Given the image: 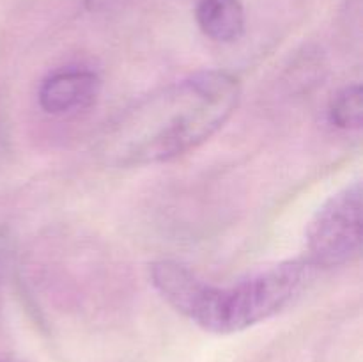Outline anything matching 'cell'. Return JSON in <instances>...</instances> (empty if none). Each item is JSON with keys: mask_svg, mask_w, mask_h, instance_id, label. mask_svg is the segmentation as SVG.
<instances>
[{"mask_svg": "<svg viewBox=\"0 0 363 362\" xmlns=\"http://www.w3.org/2000/svg\"><path fill=\"white\" fill-rule=\"evenodd\" d=\"M240 80L227 71H199L135 102L106 123L96 144L113 167L169 162L215 135L240 103Z\"/></svg>", "mask_w": 363, "mask_h": 362, "instance_id": "obj_1", "label": "cell"}, {"mask_svg": "<svg viewBox=\"0 0 363 362\" xmlns=\"http://www.w3.org/2000/svg\"><path fill=\"white\" fill-rule=\"evenodd\" d=\"M307 259L280 263L233 286L199 279L181 263H152V286L177 312L211 334H234L272 318L291 304L314 277Z\"/></svg>", "mask_w": 363, "mask_h": 362, "instance_id": "obj_2", "label": "cell"}, {"mask_svg": "<svg viewBox=\"0 0 363 362\" xmlns=\"http://www.w3.org/2000/svg\"><path fill=\"white\" fill-rule=\"evenodd\" d=\"M362 245V183L347 185L318 209L307 229V261L340 266L358 256Z\"/></svg>", "mask_w": 363, "mask_h": 362, "instance_id": "obj_3", "label": "cell"}, {"mask_svg": "<svg viewBox=\"0 0 363 362\" xmlns=\"http://www.w3.org/2000/svg\"><path fill=\"white\" fill-rule=\"evenodd\" d=\"M99 92L101 80L94 71L64 70L43 82L38 98L46 114L66 116L94 105Z\"/></svg>", "mask_w": 363, "mask_h": 362, "instance_id": "obj_4", "label": "cell"}, {"mask_svg": "<svg viewBox=\"0 0 363 362\" xmlns=\"http://www.w3.org/2000/svg\"><path fill=\"white\" fill-rule=\"evenodd\" d=\"M195 20L216 43H234L245 32V9L240 0H197Z\"/></svg>", "mask_w": 363, "mask_h": 362, "instance_id": "obj_5", "label": "cell"}, {"mask_svg": "<svg viewBox=\"0 0 363 362\" xmlns=\"http://www.w3.org/2000/svg\"><path fill=\"white\" fill-rule=\"evenodd\" d=\"M328 116L333 126L342 128V130H358L363 123V98L360 85H350L337 92V96L330 103Z\"/></svg>", "mask_w": 363, "mask_h": 362, "instance_id": "obj_6", "label": "cell"}, {"mask_svg": "<svg viewBox=\"0 0 363 362\" xmlns=\"http://www.w3.org/2000/svg\"><path fill=\"white\" fill-rule=\"evenodd\" d=\"M116 0H85V6L89 7L91 11H98V9H105V7L112 6Z\"/></svg>", "mask_w": 363, "mask_h": 362, "instance_id": "obj_7", "label": "cell"}]
</instances>
